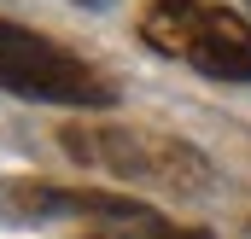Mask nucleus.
<instances>
[{
	"instance_id": "obj_2",
	"label": "nucleus",
	"mask_w": 251,
	"mask_h": 239,
	"mask_svg": "<svg viewBox=\"0 0 251 239\" xmlns=\"http://www.w3.org/2000/svg\"><path fill=\"white\" fill-rule=\"evenodd\" d=\"M140 35L152 53L193 64L210 82H251V24L216 0H152Z\"/></svg>"
},
{
	"instance_id": "obj_7",
	"label": "nucleus",
	"mask_w": 251,
	"mask_h": 239,
	"mask_svg": "<svg viewBox=\"0 0 251 239\" xmlns=\"http://www.w3.org/2000/svg\"><path fill=\"white\" fill-rule=\"evenodd\" d=\"M246 239H251V228H246Z\"/></svg>"
},
{
	"instance_id": "obj_4",
	"label": "nucleus",
	"mask_w": 251,
	"mask_h": 239,
	"mask_svg": "<svg viewBox=\"0 0 251 239\" xmlns=\"http://www.w3.org/2000/svg\"><path fill=\"white\" fill-rule=\"evenodd\" d=\"M146 204L117 198V192H76V187H53V181H24L6 175L0 181V228H47L59 216H100V222H123L140 216Z\"/></svg>"
},
{
	"instance_id": "obj_5",
	"label": "nucleus",
	"mask_w": 251,
	"mask_h": 239,
	"mask_svg": "<svg viewBox=\"0 0 251 239\" xmlns=\"http://www.w3.org/2000/svg\"><path fill=\"white\" fill-rule=\"evenodd\" d=\"M88 239H210V234L204 228H176V222L140 210V216H123V222H105L100 234H88Z\"/></svg>"
},
{
	"instance_id": "obj_1",
	"label": "nucleus",
	"mask_w": 251,
	"mask_h": 239,
	"mask_svg": "<svg viewBox=\"0 0 251 239\" xmlns=\"http://www.w3.org/2000/svg\"><path fill=\"white\" fill-rule=\"evenodd\" d=\"M59 146L88 169H105L117 181L152 187V192H176V198L210 192V181H216L199 146L158 134V128H134V122H70V128H59Z\"/></svg>"
},
{
	"instance_id": "obj_6",
	"label": "nucleus",
	"mask_w": 251,
	"mask_h": 239,
	"mask_svg": "<svg viewBox=\"0 0 251 239\" xmlns=\"http://www.w3.org/2000/svg\"><path fill=\"white\" fill-rule=\"evenodd\" d=\"M76 6H88V12H105V6H111V0H76Z\"/></svg>"
},
{
	"instance_id": "obj_3",
	"label": "nucleus",
	"mask_w": 251,
	"mask_h": 239,
	"mask_svg": "<svg viewBox=\"0 0 251 239\" xmlns=\"http://www.w3.org/2000/svg\"><path fill=\"white\" fill-rule=\"evenodd\" d=\"M0 88L18 99H41V105H76V111H111L117 105V82L100 76L88 59L64 53L59 41L0 18Z\"/></svg>"
}]
</instances>
